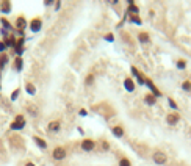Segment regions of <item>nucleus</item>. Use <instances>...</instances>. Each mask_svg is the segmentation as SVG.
<instances>
[{
  "label": "nucleus",
  "instance_id": "nucleus-10",
  "mask_svg": "<svg viewBox=\"0 0 191 166\" xmlns=\"http://www.w3.org/2000/svg\"><path fill=\"white\" fill-rule=\"evenodd\" d=\"M180 121V116H179V113H169L168 116H166V122L169 124V126H175L177 122Z\"/></svg>",
  "mask_w": 191,
  "mask_h": 166
},
{
  "label": "nucleus",
  "instance_id": "nucleus-11",
  "mask_svg": "<svg viewBox=\"0 0 191 166\" xmlns=\"http://www.w3.org/2000/svg\"><path fill=\"white\" fill-rule=\"evenodd\" d=\"M135 81H133V78H130V77H127L125 80H124V88L129 91V92H133L135 91Z\"/></svg>",
  "mask_w": 191,
  "mask_h": 166
},
{
  "label": "nucleus",
  "instance_id": "nucleus-12",
  "mask_svg": "<svg viewBox=\"0 0 191 166\" xmlns=\"http://www.w3.org/2000/svg\"><path fill=\"white\" fill-rule=\"evenodd\" d=\"M25 27H27V21H25V17H24V16H19V17L16 19V28L22 33Z\"/></svg>",
  "mask_w": 191,
  "mask_h": 166
},
{
  "label": "nucleus",
  "instance_id": "nucleus-21",
  "mask_svg": "<svg viewBox=\"0 0 191 166\" xmlns=\"http://www.w3.org/2000/svg\"><path fill=\"white\" fill-rule=\"evenodd\" d=\"M8 63V55L6 53H0V69H3V66Z\"/></svg>",
  "mask_w": 191,
  "mask_h": 166
},
{
  "label": "nucleus",
  "instance_id": "nucleus-2",
  "mask_svg": "<svg viewBox=\"0 0 191 166\" xmlns=\"http://www.w3.org/2000/svg\"><path fill=\"white\" fill-rule=\"evenodd\" d=\"M11 130H22L24 127H25V118L22 116V115H17L16 116V119L11 122Z\"/></svg>",
  "mask_w": 191,
  "mask_h": 166
},
{
  "label": "nucleus",
  "instance_id": "nucleus-15",
  "mask_svg": "<svg viewBox=\"0 0 191 166\" xmlns=\"http://www.w3.org/2000/svg\"><path fill=\"white\" fill-rule=\"evenodd\" d=\"M13 67H14L16 72H21L22 67H24V60H22L21 57H17V58L14 60V64H13Z\"/></svg>",
  "mask_w": 191,
  "mask_h": 166
},
{
  "label": "nucleus",
  "instance_id": "nucleus-3",
  "mask_svg": "<svg viewBox=\"0 0 191 166\" xmlns=\"http://www.w3.org/2000/svg\"><path fill=\"white\" fill-rule=\"evenodd\" d=\"M152 160H154V163H157V164H166V163H168L166 154H165V152H161V150H157V152H155V154L152 155Z\"/></svg>",
  "mask_w": 191,
  "mask_h": 166
},
{
  "label": "nucleus",
  "instance_id": "nucleus-7",
  "mask_svg": "<svg viewBox=\"0 0 191 166\" xmlns=\"http://www.w3.org/2000/svg\"><path fill=\"white\" fill-rule=\"evenodd\" d=\"M146 85L149 86V89H151V91H152V94L155 96V97H157V99H158V97H161V91H160V89H158V88L155 86V85H154V81H152V80H149V78H146Z\"/></svg>",
  "mask_w": 191,
  "mask_h": 166
},
{
  "label": "nucleus",
  "instance_id": "nucleus-5",
  "mask_svg": "<svg viewBox=\"0 0 191 166\" xmlns=\"http://www.w3.org/2000/svg\"><path fill=\"white\" fill-rule=\"evenodd\" d=\"M81 149H83L85 152H91L96 149V143L92 140H89V138H85L83 141H81Z\"/></svg>",
  "mask_w": 191,
  "mask_h": 166
},
{
  "label": "nucleus",
  "instance_id": "nucleus-29",
  "mask_svg": "<svg viewBox=\"0 0 191 166\" xmlns=\"http://www.w3.org/2000/svg\"><path fill=\"white\" fill-rule=\"evenodd\" d=\"M102 150H103V152L110 150V144H108L107 141H102Z\"/></svg>",
  "mask_w": 191,
  "mask_h": 166
},
{
  "label": "nucleus",
  "instance_id": "nucleus-1",
  "mask_svg": "<svg viewBox=\"0 0 191 166\" xmlns=\"http://www.w3.org/2000/svg\"><path fill=\"white\" fill-rule=\"evenodd\" d=\"M66 155H67V152H66V149H64V147H61V146H57L55 149L52 150V157H53V160H57V161L64 160V158H66Z\"/></svg>",
  "mask_w": 191,
  "mask_h": 166
},
{
  "label": "nucleus",
  "instance_id": "nucleus-13",
  "mask_svg": "<svg viewBox=\"0 0 191 166\" xmlns=\"http://www.w3.org/2000/svg\"><path fill=\"white\" fill-rule=\"evenodd\" d=\"M33 141L36 143L38 147H41V149H47V141L43 140L41 136H33Z\"/></svg>",
  "mask_w": 191,
  "mask_h": 166
},
{
  "label": "nucleus",
  "instance_id": "nucleus-18",
  "mask_svg": "<svg viewBox=\"0 0 191 166\" xmlns=\"http://www.w3.org/2000/svg\"><path fill=\"white\" fill-rule=\"evenodd\" d=\"M138 41H140V43L141 44H149V43H151V39H149V33H140L138 35Z\"/></svg>",
  "mask_w": 191,
  "mask_h": 166
},
{
  "label": "nucleus",
  "instance_id": "nucleus-9",
  "mask_svg": "<svg viewBox=\"0 0 191 166\" xmlns=\"http://www.w3.org/2000/svg\"><path fill=\"white\" fill-rule=\"evenodd\" d=\"M47 130L52 132V133H58V132L61 130V124H60V121H52V122H49Z\"/></svg>",
  "mask_w": 191,
  "mask_h": 166
},
{
  "label": "nucleus",
  "instance_id": "nucleus-31",
  "mask_svg": "<svg viewBox=\"0 0 191 166\" xmlns=\"http://www.w3.org/2000/svg\"><path fill=\"white\" fill-rule=\"evenodd\" d=\"M5 49H6L5 43H0V53H5Z\"/></svg>",
  "mask_w": 191,
  "mask_h": 166
},
{
  "label": "nucleus",
  "instance_id": "nucleus-24",
  "mask_svg": "<svg viewBox=\"0 0 191 166\" xmlns=\"http://www.w3.org/2000/svg\"><path fill=\"white\" fill-rule=\"evenodd\" d=\"M182 89H183V91H191V81H188V80L183 81V83H182Z\"/></svg>",
  "mask_w": 191,
  "mask_h": 166
},
{
  "label": "nucleus",
  "instance_id": "nucleus-14",
  "mask_svg": "<svg viewBox=\"0 0 191 166\" xmlns=\"http://www.w3.org/2000/svg\"><path fill=\"white\" fill-rule=\"evenodd\" d=\"M144 104L146 105H155L157 104V97L154 94H146L144 96Z\"/></svg>",
  "mask_w": 191,
  "mask_h": 166
},
{
  "label": "nucleus",
  "instance_id": "nucleus-16",
  "mask_svg": "<svg viewBox=\"0 0 191 166\" xmlns=\"http://www.w3.org/2000/svg\"><path fill=\"white\" fill-rule=\"evenodd\" d=\"M111 133H113L116 138H122V136H124V129H122L121 126H114V127L111 129Z\"/></svg>",
  "mask_w": 191,
  "mask_h": 166
},
{
  "label": "nucleus",
  "instance_id": "nucleus-19",
  "mask_svg": "<svg viewBox=\"0 0 191 166\" xmlns=\"http://www.w3.org/2000/svg\"><path fill=\"white\" fill-rule=\"evenodd\" d=\"M25 91L28 92L30 96H35V94H36V86L33 85V83L28 81V83H25Z\"/></svg>",
  "mask_w": 191,
  "mask_h": 166
},
{
  "label": "nucleus",
  "instance_id": "nucleus-8",
  "mask_svg": "<svg viewBox=\"0 0 191 166\" xmlns=\"http://www.w3.org/2000/svg\"><path fill=\"white\" fill-rule=\"evenodd\" d=\"M0 13H2V14H9L11 13V2L9 0H2V2H0Z\"/></svg>",
  "mask_w": 191,
  "mask_h": 166
},
{
  "label": "nucleus",
  "instance_id": "nucleus-35",
  "mask_svg": "<svg viewBox=\"0 0 191 166\" xmlns=\"http://www.w3.org/2000/svg\"><path fill=\"white\" fill-rule=\"evenodd\" d=\"M44 5H46V6H50V5H53V0H47V2H44Z\"/></svg>",
  "mask_w": 191,
  "mask_h": 166
},
{
  "label": "nucleus",
  "instance_id": "nucleus-25",
  "mask_svg": "<svg viewBox=\"0 0 191 166\" xmlns=\"http://www.w3.org/2000/svg\"><path fill=\"white\" fill-rule=\"evenodd\" d=\"M85 83H86V85H88V86H91V85H92V83H94V75H92V74H88V77H86Z\"/></svg>",
  "mask_w": 191,
  "mask_h": 166
},
{
  "label": "nucleus",
  "instance_id": "nucleus-4",
  "mask_svg": "<svg viewBox=\"0 0 191 166\" xmlns=\"http://www.w3.org/2000/svg\"><path fill=\"white\" fill-rule=\"evenodd\" d=\"M30 30L33 32V33H38L41 28H43V19L41 17H35V19H32L30 21Z\"/></svg>",
  "mask_w": 191,
  "mask_h": 166
},
{
  "label": "nucleus",
  "instance_id": "nucleus-30",
  "mask_svg": "<svg viewBox=\"0 0 191 166\" xmlns=\"http://www.w3.org/2000/svg\"><path fill=\"white\" fill-rule=\"evenodd\" d=\"M168 102H169V107L171 108H174V110H177V104L172 100V99H168Z\"/></svg>",
  "mask_w": 191,
  "mask_h": 166
},
{
  "label": "nucleus",
  "instance_id": "nucleus-36",
  "mask_svg": "<svg viewBox=\"0 0 191 166\" xmlns=\"http://www.w3.org/2000/svg\"><path fill=\"white\" fill-rule=\"evenodd\" d=\"M25 166H36V164H35V163H32V161H27V163H25Z\"/></svg>",
  "mask_w": 191,
  "mask_h": 166
},
{
  "label": "nucleus",
  "instance_id": "nucleus-37",
  "mask_svg": "<svg viewBox=\"0 0 191 166\" xmlns=\"http://www.w3.org/2000/svg\"><path fill=\"white\" fill-rule=\"evenodd\" d=\"M0 89H2V85H0Z\"/></svg>",
  "mask_w": 191,
  "mask_h": 166
},
{
  "label": "nucleus",
  "instance_id": "nucleus-32",
  "mask_svg": "<svg viewBox=\"0 0 191 166\" xmlns=\"http://www.w3.org/2000/svg\"><path fill=\"white\" fill-rule=\"evenodd\" d=\"M78 115H80V116H86V115H88V111H86L85 108H81L80 111H78Z\"/></svg>",
  "mask_w": 191,
  "mask_h": 166
},
{
  "label": "nucleus",
  "instance_id": "nucleus-34",
  "mask_svg": "<svg viewBox=\"0 0 191 166\" xmlns=\"http://www.w3.org/2000/svg\"><path fill=\"white\" fill-rule=\"evenodd\" d=\"M60 8H61V2H55V9L58 11Z\"/></svg>",
  "mask_w": 191,
  "mask_h": 166
},
{
  "label": "nucleus",
  "instance_id": "nucleus-22",
  "mask_svg": "<svg viewBox=\"0 0 191 166\" xmlns=\"http://www.w3.org/2000/svg\"><path fill=\"white\" fill-rule=\"evenodd\" d=\"M119 166H132V161H130L127 157H124V158L119 160Z\"/></svg>",
  "mask_w": 191,
  "mask_h": 166
},
{
  "label": "nucleus",
  "instance_id": "nucleus-28",
  "mask_svg": "<svg viewBox=\"0 0 191 166\" xmlns=\"http://www.w3.org/2000/svg\"><path fill=\"white\" fill-rule=\"evenodd\" d=\"M19 92H21V89H16L14 92L11 94V100H16L17 97H19Z\"/></svg>",
  "mask_w": 191,
  "mask_h": 166
},
{
  "label": "nucleus",
  "instance_id": "nucleus-20",
  "mask_svg": "<svg viewBox=\"0 0 191 166\" xmlns=\"http://www.w3.org/2000/svg\"><path fill=\"white\" fill-rule=\"evenodd\" d=\"M27 111H28L30 116H33V118L38 116V108H36L35 105H28V107H27Z\"/></svg>",
  "mask_w": 191,
  "mask_h": 166
},
{
  "label": "nucleus",
  "instance_id": "nucleus-33",
  "mask_svg": "<svg viewBox=\"0 0 191 166\" xmlns=\"http://www.w3.org/2000/svg\"><path fill=\"white\" fill-rule=\"evenodd\" d=\"M105 39H107V41H113L114 38H113V35H111V33H108V35L105 36Z\"/></svg>",
  "mask_w": 191,
  "mask_h": 166
},
{
  "label": "nucleus",
  "instance_id": "nucleus-27",
  "mask_svg": "<svg viewBox=\"0 0 191 166\" xmlns=\"http://www.w3.org/2000/svg\"><path fill=\"white\" fill-rule=\"evenodd\" d=\"M130 21H132V22H135L136 25H141V19H140L138 16H130Z\"/></svg>",
  "mask_w": 191,
  "mask_h": 166
},
{
  "label": "nucleus",
  "instance_id": "nucleus-23",
  "mask_svg": "<svg viewBox=\"0 0 191 166\" xmlns=\"http://www.w3.org/2000/svg\"><path fill=\"white\" fill-rule=\"evenodd\" d=\"M0 22L3 24V28H8V30H11V28H13V25H11V24H9V22H8L5 17H2V19H0Z\"/></svg>",
  "mask_w": 191,
  "mask_h": 166
},
{
  "label": "nucleus",
  "instance_id": "nucleus-6",
  "mask_svg": "<svg viewBox=\"0 0 191 166\" xmlns=\"http://www.w3.org/2000/svg\"><path fill=\"white\" fill-rule=\"evenodd\" d=\"M132 74H133V77L138 80V83L140 85H146V78H144V74H141L138 69H136L135 66H132Z\"/></svg>",
  "mask_w": 191,
  "mask_h": 166
},
{
  "label": "nucleus",
  "instance_id": "nucleus-26",
  "mask_svg": "<svg viewBox=\"0 0 191 166\" xmlns=\"http://www.w3.org/2000/svg\"><path fill=\"white\" fill-rule=\"evenodd\" d=\"M186 67V61L185 60H179L177 61V69H185Z\"/></svg>",
  "mask_w": 191,
  "mask_h": 166
},
{
  "label": "nucleus",
  "instance_id": "nucleus-17",
  "mask_svg": "<svg viewBox=\"0 0 191 166\" xmlns=\"http://www.w3.org/2000/svg\"><path fill=\"white\" fill-rule=\"evenodd\" d=\"M16 44H17V41H16L14 36H8V38L5 39V46H6V47H13V49H14Z\"/></svg>",
  "mask_w": 191,
  "mask_h": 166
}]
</instances>
